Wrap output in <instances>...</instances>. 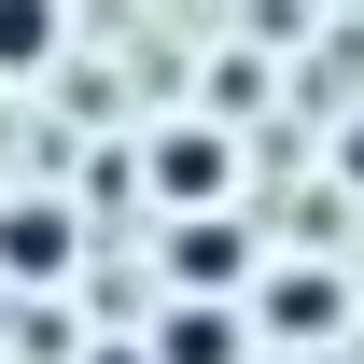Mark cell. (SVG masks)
Instances as JSON below:
<instances>
[{
  "label": "cell",
  "instance_id": "5",
  "mask_svg": "<svg viewBox=\"0 0 364 364\" xmlns=\"http://www.w3.org/2000/svg\"><path fill=\"white\" fill-rule=\"evenodd\" d=\"M154 364H238L225 294H168V322H154Z\"/></svg>",
  "mask_w": 364,
  "mask_h": 364
},
{
  "label": "cell",
  "instance_id": "3",
  "mask_svg": "<svg viewBox=\"0 0 364 364\" xmlns=\"http://www.w3.org/2000/svg\"><path fill=\"white\" fill-rule=\"evenodd\" d=\"M70 252H85V225L56 196H14L0 210V280H70Z\"/></svg>",
  "mask_w": 364,
  "mask_h": 364
},
{
  "label": "cell",
  "instance_id": "6",
  "mask_svg": "<svg viewBox=\"0 0 364 364\" xmlns=\"http://www.w3.org/2000/svg\"><path fill=\"white\" fill-rule=\"evenodd\" d=\"M56 43H70V14H56V0H0V85H28Z\"/></svg>",
  "mask_w": 364,
  "mask_h": 364
},
{
  "label": "cell",
  "instance_id": "4",
  "mask_svg": "<svg viewBox=\"0 0 364 364\" xmlns=\"http://www.w3.org/2000/svg\"><path fill=\"white\" fill-rule=\"evenodd\" d=\"M252 309H267V336H294V350H309V336H336V322H350V280H336V267H267V294H252Z\"/></svg>",
  "mask_w": 364,
  "mask_h": 364
},
{
  "label": "cell",
  "instance_id": "1",
  "mask_svg": "<svg viewBox=\"0 0 364 364\" xmlns=\"http://www.w3.org/2000/svg\"><path fill=\"white\" fill-rule=\"evenodd\" d=\"M154 196H168V210H225V196H238L225 127H168V140H154Z\"/></svg>",
  "mask_w": 364,
  "mask_h": 364
},
{
  "label": "cell",
  "instance_id": "2",
  "mask_svg": "<svg viewBox=\"0 0 364 364\" xmlns=\"http://www.w3.org/2000/svg\"><path fill=\"white\" fill-rule=\"evenodd\" d=\"M238 267H252L238 210H168V280L182 294H238Z\"/></svg>",
  "mask_w": 364,
  "mask_h": 364
}]
</instances>
